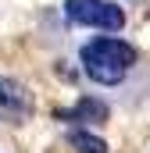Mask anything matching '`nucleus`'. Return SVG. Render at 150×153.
<instances>
[{"label": "nucleus", "mask_w": 150, "mask_h": 153, "mask_svg": "<svg viewBox=\"0 0 150 153\" xmlns=\"http://www.w3.org/2000/svg\"><path fill=\"white\" fill-rule=\"evenodd\" d=\"M136 64V46L125 43V39H114V36H100L93 43L82 46V68L86 75L100 85H114L122 82L125 71Z\"/></svg>", "instance_id": "obj_1"}, {"label": "nucleus", "mask_w": 150, "mask_h": 153, "mask_svg": "<svg viewBox=\"0 0 150 153\" xmlns=\"http://www.w3.org/2000/svg\"><path fill=\"white\" fill-rule=\"evenodd\" d=\"M64 18L75 25H93V29H107V32H118L125 25L122 7L111 0H64Z\"/></svg>", "instance_id": "obj_2"}, {"label": "nucleus", "mask_w": 150, "mask_h": 153, "mask_svg": "<svg viewBox=\"0 0 150 153\" xmlns=\"http://www.w3.org/2000/svg\"><path fill=\"white\" fill-rule=\"evenodd\" d=\"M0 114L11 117V121H22V117L32 114V96L25 85L11 82V78H0Z\"/></svg>", "instance_id": "obj_3"}, {"label": "nucleus", "mask_w": 150, "mask_h": 153, "mask_svg": "<svg viewBox=\"0 0 150 153\" xmlns=\"http://www.w3.org/2000/svg\"><path fill=\"white\" fill-rule=\"evenodd\" d=\"M75 117L79 121H107V103H100L93 96H82L79 107H75Z\"/></svg>", "instance_id": "obj_4"}, {"label": "nucleus", "mask_w": 150, "mask_h": 153, "mask_svg": "<svg viewBox=\"0 0 150 153\" xmlns=\"http://www.w3.org/2000/svg\"><path fill=\"white\" fill-rule=\"evenodd\" d=\"M68 143H72L79 153H107V143L104 139H97V135H89V132H68Z\"/></svg>", "instance_id": "obj_5"}]
</instances>
